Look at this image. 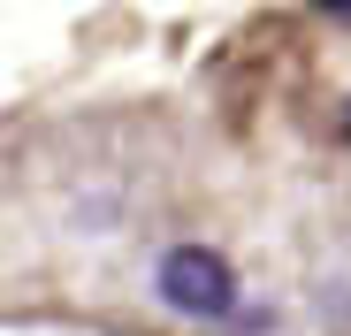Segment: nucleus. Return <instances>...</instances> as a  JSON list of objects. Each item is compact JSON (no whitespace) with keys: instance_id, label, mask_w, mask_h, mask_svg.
I'll return each mask as SVG.
<instances>
[{"instance_id":"nucleus-1","label":"nucleus","mask_w":351,"mask_h":336,"mask_svg":"<svg viewBox=\"0 0 351 336\" xmlns=\"http://www.w3.org/2000/svg\"><path fill=\"white\" fill-rule=\"evenodd\" d=\"M153 291L184 321H229L237 313V260L214 245H168L153 260Z\"/></svg>"},{"instance_id":"nucleus-2","label":"nucleus","mask_w":351,"mask_h":336,"mask_svg":"<svg viewBox=\"0 0 351 336\" xmlns=\"http://www.w3.org/2000/svg\"><path fill=\"white\" fill-rule=\"evenodd\" d=\"M313 16H328L336 31H351V0H313Z\"/></svg>"},{"instance_id":"nucleus-3","label":"nucleus","mask_w":351,"mask_h":336,"mask_svg":"<svg viewBox=\"0 0 351 336\" xmlns=\"http://www.w3.org/2000/svg\"><path fill=\"white\" fill-rule=\"evenodd\" d=\"M336 130H343V138H351V99H343V107H336Z\"/></svg>"}]
</instances>
